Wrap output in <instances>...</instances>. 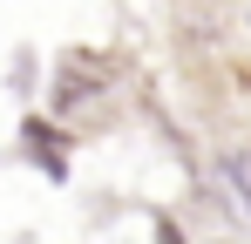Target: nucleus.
Listing matches in <instances>:
<instances>
[]
</instances>
